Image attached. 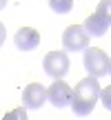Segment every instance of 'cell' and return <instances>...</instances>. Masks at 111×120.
I'll return each instance as SVG.
<instances>
[{
  "label": "cell",
  "mask_w": 111,
  "mask_h": 120,
  "mask_svg": "<svg viewBox=\"0 0 111 120\" xmlns=\"http://www.w3.org/2000/svg\"><path fill=\"white\" fill-rule=\"evenodd\" d=\"M100 85H98V78L89 76V78H82L80 82L76 85L73 89V98H71V109L76 116H89L93 111L96 102L100 98Z\"/></svg>",
  "instance_id": "6da1fadb"
},
{
  "label": "cell",
  "mask_w": 111,
  "mask_h": 120,
  "mask_svg": "<svg viewBox=\"0 0 111 120\" xmlns=\"http://www.w3.org/2000/svg\"><path fill=\"white\" fill-rule=\"evenodd\" d=\"M85 69L89 76L93 78H100V76H107V73H111V58L107 56V53L102 51V49H87L85 51Z\"/></svg>",
  "instance_id": "7a4b0ae2"
},
{
  "label": "cell",
  "mask_w": 111,
  "mask_h": 120,
  "mask_svg": "<svg viewBox=\"0 0 111 120\" xmlns=\"http://www.w3.org/2000/svg\"><path fill=\"white\" fill-rule=\"evenodd\" d=\"M89 38L91 36L85 31L82 25H71L62 34V45L67 51H82V49H89Z\"/></svg>",
  "instance_id": "3957f363"
},
{
  "label": "cell",
  "mask_w": 111,
  "mask_h": 120,
  "mask_svg": "<svg viewBox=\"0 0 111 120\" xmlns=\"http://www.w3.org/2000/svg\"><path fill=\"white\" fill-rule=\"evenodd\" d=\"M42 69H44L47 76L56 78V80L64 78L67 71H69V56L64 51H49L42 60Z\"/></svg>",
  "instance_id": "277c9868"
},
{
  "label": "cell",
  "mask_w": 111,
  "mask_h": 120,
  "mask_svg": "<svg viewBox=\"0 0 111 120\" xmlns=\"http://www.w3.org/2000/svg\"><path fill=\"white\" fill-rule=\"evenodd\" d=\"M47 96H49V102L53 105V107L62 109L67 107V105H71V98H73V89L67 85L64 80H53V85L47 89Z\"/></svg>",
  "instance_id": "5b68a950"
},
{
  "label": "cell",
  "mask_w": 111,
  "mask_h": 120,
  "mask_svg": "<svg viewBox=\"0 0 111 120\" xmlns=\"http://www.w3.org/2000/svg\"><path fill=\"white\" fill-rule=\"evenodd\" d=\"M44 100H49V96L40 82H31L22 89V105L27 109H40L44 105Z\"/></svg>",
  "instance_id": "8992f818"
},
{
  "label": "cell",
  "mask_w": 111,
  "mask_h": 120,
  "mask_svg": "<svg viewBox=\"0 0 111 120\" xmlns=\"http://www.w3.org/2000/svg\"><path fill=\"white\" fill-rule=\"evenodd\" d=\"M13 42H16V47L20 51H31V49H36L40 45V34L36 29H31V27H22V29L16 31Z\"/></svg>",
  "instance_id": "52a82bcc"
},
{
  "label": "cell",
  "mask_w": 111,
  "mask_h": 120,
  "mask_svg": "<svg viewBox=\"0 0 111 120\" xmlns=\"http://www.w3.org/2000/svg\"><path fill=\"white\" fill-rule=\"evenodd\" d=\"M82 27H85V31L89 36H93V38H100V36H104L109 31V22L104 20L102 16H98V13H91V16L85 20Z\"/></svg>",
  "instance_id": "ba28073f"
},
{
  "label": "cell",
  "mask_w": 111,
  "mask_h": 120,
  "mask_svg": "<svg viewBox=\"0 0 111 120\" xmlns=\"http://www.w3.org/2000/svg\"><path fill=\"white\" fill-rule=\"evenodd\" d=\"M49 7L56 13H69L73 7V0H49Z\"/></svg>",
  "instance_id": "9c48e42d"
},
{
  "label": "cell",
  "mask_w": 111,
  "mask_h": 120,
  "mask_svg": "<svg viewBox=\"0 0 111 120\" xmlns=\"http://www.w3.org/2000/svg\"><path fill=\"white\" fill-rule=\"evenodd\" d=\"M96 13H98V16H102L104 20L111 25V0H100V2H98V9H96Z\"/></svg>",
  "instance_id": "30bf717a"
},
{
  "label": "cell",
  "mask_w": 111,
  "mask_h": 120,
  "mask_svg": "<svg viewBox=\"0 0 111 120\" xmlns=\"http://www.w3.org/2000/svg\"><path fill=\"white\" fill-rule=\"evenodd\" d=\"M2 120H27V109H22V107L11 109V111H9Z\"/></svg>",
  "instance_id": "8fae6325"
},
{
  "label": "cell",
  "mask_w": 111,
  "mask_h": 120,
  "mask_svg": "<svg viewBox=\"0 0 111 120\" xmlns=\"http://www.w3.org/2000/svg\"><path fill=\"white\" fill-rule=\"evenodd\" d=\"M100 100H102L104 109H109V111H111V85H109V87H104V89L100 91Z\"/></svg>",
  "instance_id": "7c38bea8"
},
{
  "label": "cell",
  "mask_w": 111,
  "mask_h": 120,
  "mask_svg": "<svg viewBox=\"0 0 111 120\" xmlns=\"http://www.w3.org/2000/svg\"><path fill=\"white\" fill-rule=\"evenodd\" d=\"M4 38H7V29H4V25H2V22H0V47H2Z\"/></svg>",
  "instance_id": "4fadbf2b"
},
{
  "label": "cell",
  "mask_w": 111,
  "mask_h": 120,
  "mask_svg": "<svg viewBox=\"0 0 111 120\" xmlns=\"http://www.w3.org/2000/svg\"><path fill=\"white\" fill-rule=\"evenodd\" d=\"M7 7V0H0V9H4Z\"/></svg>",
  "instance_id": "5bb4252c"
}]
</instances>
